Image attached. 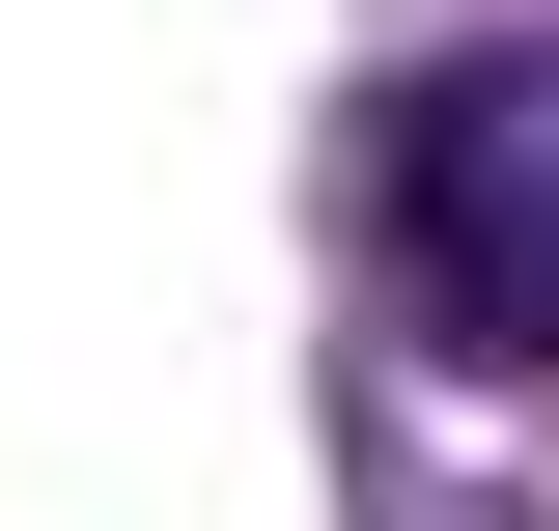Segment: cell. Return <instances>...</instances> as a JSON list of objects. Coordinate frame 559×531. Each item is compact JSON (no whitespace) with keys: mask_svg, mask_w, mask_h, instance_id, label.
<instances>
[{"mask_svg":"<svg viewBox=\"0 0 559 531\" xmlns=\"http://www.w3.org/2000/svg\"><path fill=\"white\" fill-rule=\"evenodd\" d=\"M392 280H419L448 364H503V392L559 364V28L392 84Z\"/></svg>","mask_w":559,"mask_h":531,"instance_id":"1","label":"cell"}]
</instances>
